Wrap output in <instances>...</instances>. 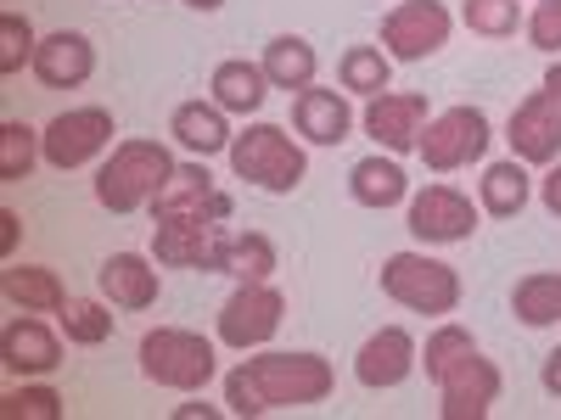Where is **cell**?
Here are the masks:
<instances>
[{"mask_svg": "<svg viewBox=\"0 0 561 420\" xmlns=\"http://www.w3.org/2000/svg\"><path fill=\"white\" fill-rule=\"evenodd\" d=\"M539 197H545V208H550V213L561 219V163H556V168L545 174V185H539Z\"/></svg>", "mask_w": 561, "mask_h": 420, "instance_id": "cell-39", "label": "cell"}, {"mask_svg": "<svg viewBox=\"0 0 561 420\" xmlns=\"http://www.w3.org/2000/svg\"><path fill=\"white\" fill-rule=\"evenodd\" d=\"M259 62H264V73H270L275 90H309V84H314V68H320L314 45H309L304 34H275V39L264 45Z\"/></svg>", "mask_w": 561, "mask_h": 420, "instance_id": "cell-25", "label": "cell"}, {"mask_svg": "<svg viewBox=\"0 0 561 420\" xmlns=\"http://www.w3.org/2000/svg\"><path fill=\"white\" fill-rule=\"evenodd\" d=\"M174 415H180V420H197V415H203V420H214L219 409H214V404H180Z\"/></svg>", "mask_w": 561, "mask_h": 420, "instance_id": "cell-40", "label": "cell"}, {"mask_svg": "<svg viewBox=\"0 0 561 420\" xmlns=\"http://www.w3.org/2000/svg\"><path fill=\"white\" fill-rule=\"evenodd\" d=\"M214 342L197 331H180V325H158V331L140 337V376L174 387V393H203L214 382Z\"/></svg>", "mask_w": 561, "mask_h": 420, "instance_id": "cell-5", "label": "cell"}, {"mask_svg": "<svg viewBox=\"0 0 561 420\" xmlns=\"http://www.w3.org/2000/svg\"><path fill=\"white\" fill-rule=\"evenodd\" d=\"M113 135H118V124H113V113L107 107H68V113H57L51 124H45V163L51 168H84V163H96L107 147H113Z\"/></svg>", "mask_w": 561, "mask_h": 420, "instance_id": "cell-10", "label": "cell"}, {"mask_svg": "<svg viewBox=\"0 0 561 420\" xmlns=\"http://www.w3.org/2000/svg\"><path fill=\"white\" fill-rule=\"evenodd\" d=\"M415 364H421L415 337L404 331V325H382V331L359 348V359H354V376H359V387L382 393V387L410 382V370H415Z\"/></svg>", "mask_w": 561, "mask_h": 420, "instance_id": "cell-15", "label": "cell"}, {"mask_svg": "<svg viewBox=\"0 0 561 420\" xmlns=\"http://www.w3.org/2000/svg\"><path fill=\"white\" fill-rule=\"evenodd\" d=\"M214 269L230 280H270L275 275V242L264 230H219Z\"/></svg>", "mask_w": 561, "mask_h": 420, "instance_id": "cell-22", "label": "cell"}, {"mask_svg": "<svg viewBox=\"0 0 561 420\" xmlns=\"http://www.w3.org/2000/svg\"><path fill=\"white\" fill-rule=\"evenodd\" d=\"M0 415L7 420H62V398L51 387H18L0 398Z\"/></svg>", "mask_w": 561, "mask_h": 420, "instance_id": "cell-35", "label": "cell"}, {"mask_svg": "<svg viewBox=\"0 0 561 420\" xmlns=\"http://www.w3.org/2000/svg\"><path fill=\"white\" fill-rule=\"evenodd\" d=\"M18 236H23V219L12 213V208H0V253H18Z\"/></svg>", "mask_w": 561, "mask_h": 420, "instance_id": "cell-37", "label": "cell"}, {"mask_svg": "<svg viewBox=\"0 0 561 420\" xmlns=\"http://www.w3.org/2000/svg\"><path fill=\"white\" fill-rule=\"evenodd\" d=\"M332 387L337 376L320 353H259L225 376V415L259 420L275 409H309L332 398Z\"/></svg>", "mask_w": 561, "mask_h": 420, "instance_id": "cell-1", "label": "cell"}, {"mask_svg": "<svg viewBox=\"0 0 561 420\" xmlns=\"http://www.w3.org/2000/svg\"><path fill=\"white\" fill-rule=\"evenodd\" d=\"M174 174V152L163 140H124L113 147V158L96 168V202L107 213H135V208H152L158 191Z\"/></svg>", "mask_w": 561, "mask_h": 420, "instance_id": "cell-2", "label": "cell"}, {"mask_svg": "<svg viewBox=\"0 0 561 420\" xmlns=\"http://www.w3.org/2000/svg\"><path fill=\"white\" fill-rule=\"evenodd\" d=\"M0 292H7L23 314H62V303H68L57 269H39V264H12L0 275Z\"/></svg>", "mask_w": 561, "mask_h": 420, "instance_id": "cell-24", "label": "cell"}, {"mask_svg": "<svg viewBox=\"0 0 561 420\" xmlns=\"http://www.w3.org/2000/svg\"><path fill=\"white\" fill-rule=\"evenodd\" d=\"M382 292L410 314H455L460 308V275L427 253H388L382 258Z\"/></svg>", "mask_w": 561, "mask_h": 420, "instance_id": "cell-6", "label": "cell"}, {"mask_svg": "<svg viewBox=\"0 0 561 420\" xmlns=\"http://www.w3.org/2000/svg\"><path fill=\"white\" fill-rule=\"evenodd\" d=\"M293 124H298V135L309 140V147H343L348 129H354V107H348L343 90L309 84V90H298V102H293Z\"/></svg>", "mask_w": 561, "mask_h": 420, "instance_id": "cell-18", "label": "cell"}, {"mask_svg": "<svg viewBox=\"0 0 561 420\" xmlns=\"http://www.w3.org/2000/svg\"><path fill=\"white\" fill-rule=\"evenodd\" d=\"M478 353V342H472V331L466 325H438V331L427 337V353H421V364H427V382H444L455 364H466Z\"/></svg>", "mask_w": 561, "mask_h": 420, "instance_id": "cell-32", "label": "cell"}, {"mask_svg": "<svg viewBox=\"0 0 561 420\" xmlns=\"http://www.w3.org/2000/svg\"><path fill=\"white\" fill-rule=\"evenodd\" d=\"M337 79H343V90H354V96H382L388 79H393V57L382 51V45H348L343 62H337Z\"/></svg>", "mask_w": 561, "mask_h": 420, "instance_id": "cell-29", "label": "cell"}, {"mask_svg": "<svg viewBox=\"0 0 561 420\" xmlns=\"http://www.w3.org/2000/svg\"><path fill=\"white\" fill-rule=\"evenodd\" d=\"M545 90H556V96H561V62H550V73H545Z\"/></svg>", "mask_w": 561, "mask_h": 420, "instance_id": "cell-41", "label": "cell"}, {"mask_svg": "<svg viewBox=\"0 0 561 420\" xmlns=\"http://www.w3.org/2000/svg\"><path fill=\"white\" fill-rule=\"evenodd\" d=\"M505 140L523 163H556L561 158V96L556 90H534L528 102L511 107Z\"/></svg>", "mask_w": 561, "mask_h": 420, "instance_id": "cell-12", "label": "cell"}, {"mask_svg": "<svg viewBox=\"0 0 561 420\" xmlns=\"http://www.w3.org/2000/svg\"><path fill=\"white\" fill-rule=\"evenodd\" d=\"M410 236L427 242V247H455V242H472L478 230V208L466 191H455V185H427V191L410 197Z\"/></svg>", "mask_w": 561, "mask_h": 420, "instance_id": "cell-11", "label": "cell"}, {"mask_svg": "<svg viewBox=\"0 0 561 420\" xmlns=\"http://www.w3.org/2000/svg\"><path fill=\"white\" fill-rule=\"evenodd\" d=\"M0 364H7L12 376H51V370L62 364V337L45 319L23 314L0 331Z\"/></svg>", "mask_w": 561, "mask_h": 420, "instance_id": "cell-16", "label": "cell"}, {"mask_svg": "<svg viewBox=\"0 0 561 420\" xmlns=\"http://www.w3.org/2000/svg\"><path fill=\"white\" fill-rule=\"evenodd\" d=\"M225 118H230V113H225L219 102H180L174 118H169V135H174L192 158H219V152H230V140H237Z\"/></svg>", "mask_w": 561, "mask_h": 420, "instance_id": "cell-20", "label": "cell"}, {"mask_svg": "<svg viewBox=\"0 0 561 420\" xmlns=\"http://www.w3.org/2000/svg\"><path fill=\"white\" fill-rule=\"evenodd\" d=\"M534 197V179L523 168V158H511V163H489L483 168V213L494 219H517Z\"/></svg>", "mask_w": 561, "mask_h": 420, "instance_id": "cell-26", "label": "cell"}, {"mask_svg": "<svg viewBox=\"0 0 561 420\" xmlns=\"http://www.w3.org/2000/svg\"><path fill=\"white\" fill-rule=\"evenodd\" d=\"M225 158H230V174L259 185V191H270V197L298 191L304 174H309V152L280 124H248L237 140H230Z\"/></svg>", "mask_w": 561, "mask_h": 420, "instance_id": "cell-3", "label": "cell"}, {"mask_svg": "<svg viewBox=\"0 0 561 420\" xmlns=\"http://www.w3.org/2000/svg\"><path fill=\"white\" fill-rule=\"evenodd\" d=\"M449 7L444 0H399V7L382 18V51L393 62H427L433 51L449 45Z\"/></svg>", "mask_w": 561, "mask_h": 420, "instance_id": "cell-9", "label": "cell"}, {"mask_svg": "<svg viewBox=\"0 0 561 420\" xmlns=\"http://www.w3.org/2000/svg\"><path fill=\"white\" fill-rule=\"evenodd\" d=\"M214 191H219V185H214V174H208V158H197V163H174L169 185H163L158 202H152V219L180 213V208H203Z\"/></svg>", "mask_w": 561, "mask_h": 420, "instance_id": "cell-28", "label": "cell"}, {"mask_svg": "<svg viewBox=\"0 0 561 420\" xmlns=\"http://www.w3.org/2000/svg\"><path fill=\"white\" fill-rule=\"evenodd\" d=\"M230 208L237 202L225 191H214L203 208H180V213L152 219V258L163 269H214V247H219V230H225Z\"/></svg>", "mask_w": 561, "mask_h": 420, "instance_id": "cell-4", "label": "cell"}, {"mask_svg": "<svg viewBox=\"0 0 561 420\" xmlns=\"http://www.w3.org/2000/svg\"><path fill=\"white\" fill-rule=\"evenodd\" d=\"M90 73H96V45H90L84 34L57 28V34L39 39V51H34V79H39L45 90H79Z\"/></svg>", "mask_w": 561, "mask_h": 420, "instance_id": "cell-17", "label": "cell"}, {"mask_svg": "<svg viewBox=\"0 0 561 420\" xmlns=\"http://www.w3.org/2000/svg\"><path fill=\"white\" fill-rule=\"evenodd\" d=\"M280 319H287V298H280L270 280H237V292L219 308V342L237 348V353L264 348L280 331Z\"/></svg>", "mask_w": 561, "mask_h": 420, "instance_id": "cell-8", "label": "cell"}, {"mask_svg": "<svg viewBox=\"0 0 561 420\" xmlns=\"http://www.w3.org/2000/svg\"><path fill=\"white\" fill-rule=\"evenodd\" d=\"M421 129H427V96H415V90H399V96L382 90V96L365 102V135L393 158L421 147Z\"/></svg>", "mask_w": 561, "mask_h": 420, "instance_id": "cell-13", "label": "cell"}, {"mask_svg": "<svg viewBox=\"0 0 561 420\" xmlns=\"http://www.w3.org/2000/svg\"><path fill=\"white\" fill-rule=\"evenodd\" d=\"M57 319H62V337L79 342V348H102V342L113 337V314H107L96 298H68Z\"/></svg>", "mask_w": 561, "mask_h": 420, "instance_id": "cell-31", "label": "cell"}, {"mask_svg": "<svg viewBox=\"0 0 561 420\" xmlns=\"http://www.w3.org/2000/svg\"><path fill=\"white\" fill-rule=\"evenodd\" d=\"M528 39L539 51H561V0H539L528 18Z\"/></svg>", "mask_w": 561, "mask_h": 420, "instance_id": "cell-36", "label": "cell"}, {"mask_svg": "<svg viewBox=\"0 0 561 420\" xmlns=\"http://www.w3.org/2000/svg\"><path fill=\"white\" fill-rule=\"evenodd\" d=\"M511 314H517L523 325H534V331H545V325H561V275H523L517 292H511Z\"/></svg>", "mask_w": 561, "mask_h": 420, "instance_id": "cell-27", "label": "cell"}, {"mask_svg": "<svg viewBox=\"0 0 561 420\" xmlns=\"http://www.w3.org/2000/svg\"><path fill=\"white\" fill-rule=\"evenodd\" d=\"M96 287H102V298L113 303V308H152L158 303V269H152V258H140V253H113L102 269H96Z\"/></svg>", "mask_w": 561, "mask_h": 420, "instance_id": "cell-19", "label": "cell"}, {"mask_svg": "<svg viewBox=\"0 0 561 420\" xmlns=\"http://www.w3.org/2000/svg\"><path fill=\"white\" fill-rule=\"evenodd\" d=\"M489 113L483 107H449L438 118H427V129H421V163H427L433 174H455V168H472L483 152H489Z\"/></svg>", "mask_w": 561, "mask_h": 420, "instance_id": "cell-7", "label": "cell"}, {"mask_svg": "<svg viewBox=\"0 0 561 420\" xmlns=\"http://www.w3.org/2000/svg\"><path fill=\"white\" fill-rule=\"evenodd\" d=\"M348 197L359 202V208H399L404 197H410V179H404V168L393 163V158H359L354 168H348Z\"/></svg>", "mask_w": 561, "mask_h": 420, "instance_id": "cell-23", "label": "cell"}, {"mask_svg": "<svg viewBox=\"0 0 561 420\" xmlns=\"http://www.w3.org/2000/svg\"><path fill=\"white\" fill-rule=\"evenodd\" d=\"M460 18H466V28L483 34V39H511L517 23H523V7H517V0H466Z\"/></svg>", "mask_w": 561, "mask_h": 420, "instance_id": "cell-34", "label": "cell"}, {"mask_svg": "<svg viewBox=\"0 0 561 420\" xmlns=\"http://www.w3.org/2000/svg\"><path fill=\"white\" fill-rule=\"evenodd\" d=\"M185 7H192V12H219L225 0H185Z\"/></svg>", "mask_w": 561, "mask_h": 420, "instance_id": "cell-42", "label": "cell"}, {"mask_svg": "<svg viewBox=\"0 0 561 420\" xmlns=\"http://www.w3.org/2000/svg\"><path fill=\"white\" fill-rule=\"evenodd\" d=\"M438 415L444 420H483L494 404H500V364L494 359H483V353H472L466 364H455L449 376L438 382Z\"/></svg>", "mask_w": 561, "mask_h": 420, "instance_id": "cell-14", "label": "cell"}, {"mask_svg": "<svg viewBox=\"0 0 561 420\" xmlns=\"http://www.w3.org/2000/svg\"><path fill=\"white\" fill-rule=\"evenodd\" d=\"M34 158H45V140L28 124H18V118L0 124V185L28 179L34 174Z\"/></svg>", "mask_w": 561, "mask_h": 420, "instance_id": "cell-30", "label": "cell"}, {"mask_svg": "<svg viewBox=\"0 0 561 420\" xmlns=\"http://www.w3.org/2000/svg\"><path fill=\"white\" fill-rule=\"evenodd\" d=\"M214 96L208 102H219L225 113H237V118H253L259 107H264V96H270V73H264V62H248V57H225L219 68H214Z\"/></svg>", "mask_w": 561, "mask_h": 420, "instance_id": "cell-21", "label": "cell"}, {"mask_svg": "<svg viewBox=\"0 0 561 420\" xmlns=\"http://www.w3.org/2000/svg\"><path fill=\"white\" fill-rule=\"evenodd\" d=\"M539 382H545V393H550V398H561V348H556V353H545Z\"/></svg>", "mask_w": 561, "mask_h": 420, "instance_id": "cell-38", "label": "cell"}, {"mask_svg": "<svg viewBox=\"0 0 561 420\" xmlns=\"http://www.w3.org/2000/svg\"><path fill=\"white\" fill-rule=\"evenodd\" d=\"M34 51H39V34H34V23L28 18H18V12H0V73H23V68H34Z\"/></svg>", "mask_w": 561, "mask_h": 420, "instance_id": "cell-33", "label": "cell"}]
</instances>
